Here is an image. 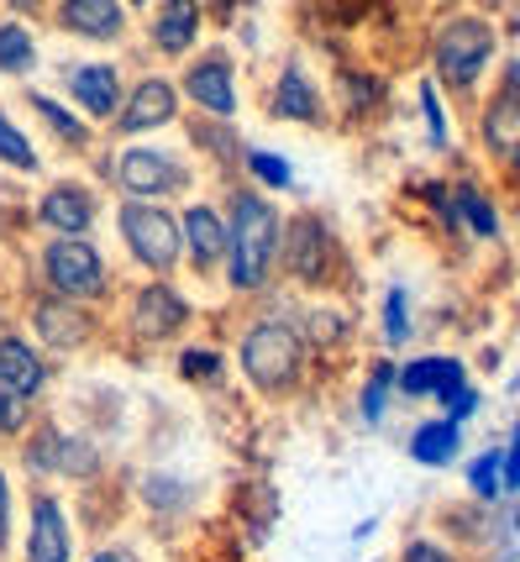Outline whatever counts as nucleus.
I'll use <instances>...</instances> for the list:
<instances>
[{"mask_svg": "<svg viewBox=\"0 0 520 562\" xmlns=\"http://www.w3.org/2000/svg\"><path fill=\"white\" fill-rule=\"evenodd\" d=\"M11 5H16V11H37L43 0H11Z\"/></svg>", "mask_w": 520, "mask_h": 562, "instance_id": "39", "label": "nucleus"}, {"mask_svg": "<svg viewBox=\"0 0 520 562\" xmlns=\"http://www.w3.org/2000/svg\"><path fill=\"white\" fill-rule=\"evenodd\" d=\"M43 379H48V368H43V358H37L32 347L16 342V337L0 342V384H5V390H16L32 400V394L43 390Z\"/></svg>", "mask_w": 520, "mask_h": 562, "instance_id": "21", "label": "nucleus"}, {"mask_svg": "<svg viewBox=\"0 0 520 562\" xmlns=\"http://www.w3.org/2000/svg\"><path fill=\"white\" fill-rule=\"evenodd\" d=\"M399 394H410V400H426V394H446L463 384V363L457 358H421V363H405L395 373Z\"/></svg>", "mask_w": 520, "mask_h": 562, "instance_id": "19", "label": "nucleus"}, {"mask_svg": "<svg viewBox=\"0 0 520 562\" xmlns=\"http://www.w3.org/2000/svg\"><path fill=\"white\" fill-rule=\"evenodd\" d=\"M95 562H132V558H126V552H100Z\"/></svg>", "mask_w": 520, "mask_h": 562, "instance_id": "38", "label": "nucleus"}, {"mask_svg": "<svg viewBox=\"0 0 520 562\" xmlns=\"http://www.w3.org/2000/svg\"><path fill=\"white\" fill-rule=\"evenodd\" d=\"M516 531H520V515H516Z\"/></svg>", "mask_w": 520, "mask_h": 562, "instance_id": "43", "label": "nucleus"}, {"mask_svg": "<svg viewBox=\"0 0 520 562\" xmlns=\"http://www.w3.org/2000/svg\"><path fill=\"white\" fill-rule=\"evenodd\" d=\"M32 326H37V337L58 352H75L95 337V321L90 311L79 305V300H64V294H48V300H37V311H32Z\"/></svg>", "mask_w": 520, "mask_h": 562, "instance_id": "9", "label": "nucleus"}, {"mask_svg": "<svg viewBox=\"0 0 520 562\" xmlns=\"http://www.w3.org/2000/svg\"><path fill=\"white\" fill-rule=\"evenodd\" d=\"M326 263H331V237L316 216H295L284 232V269L295 273L299 284H321Z\"/></svg>", "mask_w": 520, "mask_h": 562, "instance_id": "11", "label": "nucleus"}, {"mask_svg": "<svg viewBox=\"0 0 520 562\" xmlns=\"http://www.w3.org/2000/svg\"><path fill=\"white\" fill-rule=\"evenodd\" d=\"M37 69V37L26 22H0V74H32Z\"/></svg>", "mask_w": 520, "mask_h": 562, "instance_id": "23", "label": "nucleus"}, {"mask_svg": "<svg viewBox=\"0 0 520 562\" xmlns=\"http://www.w3.org/2000/svg\"><path fill=\"white\" fill-rule=\"evenodd\" d=\"M484 147L495 153V158H516L520 153V64L510 69V85L489 100V111H484Z\"/></svg>", "mask_w": 520, "mask_h": 562, "instance_id": "15", "label": "nucleus"}, {"mask_svg": "<svg viewBox=\"0 0 520 562\" xmlns=\"http://www.w3.org/2000/svg\"><path fill=\"white\" fill-rule=\"evenodd\" d=\"M399 562H457L446 547H437V541H426V537H416V541H405V552H399Z\"/></svg>", "mask_w": 520, "mask_h": 562, "instance_id": "35", "label": "nucleus"}, {"mask_svg": "<svg viewBox=\"0 0 520 562\" xmlns=\"http://www.w3.org/2000/svg\"><path fill=\"white\" fill-rule=\"evenodd\" d=\"M116 221H122V237L143 269L169 273L173 263H179V252H184V243H179V221H173L158 200H126Z\"/></svg>", "mask_w": 520, "mask_h": 562, "instance_id": "4", "label": "nucleus"}, {"mask_svg": "<svg viewBox=\"0 0 520 562\" xmlns=\"http://www.w3.org/2000/svg\"><path fill=\"white\" fill-rule=\"evenodd\" d=\"M179 373H184V379H216V373H222V358H216L211 347H190V352L179 358Z\"/></svg>", "mask_w": 520, "mask_h": 562, "instance_id": "32", "label": "nucleus"}, {"mask_svg": "<svg viewBox=\"0 0 520 562\" xmlns=\"http://www.w3.org/2000/svg\"><path fill=\"white\" fill-rule=\"evenodd\" d=\"M190 173L179 169V158L158 153V147H132L116 158V184H122L132 200H163L173 190H184Z\"/></svg>", "mask_w": 520, "mask_h": 562, "instance_id": "6", "label": "nucleus"}, {"mask_svg": "<svg viewBox=\"0 0 520 562\" xmlns=\"http://www.w3.org/2000/svg\"><path fill=\"white\" fill-rule=\"evenodd\" d=\"M421 111L431 122V143L446 147V116H442V100H437V85H421Z\"/></svg>", "mask_w": 520, "mask_h": 562, "instance_id": "33", "label": "nucleus"}, {"mask_svg": "<svg viewBox=\"0 0 520 562\" xmlns=\"http://www.w3.org/2000/svg\"><path fill=\"white\" fill-rule=\"evenodd\" d=\"M226 211V279L231 290H263L279 258V216L258 190H231Z\"/></svg>", "mask_w": 520, "mask_h": 562, "instance_id": "1", "label": "nucleus"}, {"mask_svg": "<svg viewBox=\"0 0 520 562\" xmlns=\"http://www.w3.org/2000/svg\"><path fill=\"white\" fill-rule=\"evenodd\" d=\"M75 552V537H69V520H64V505L53 494H37L32 499V537H26V562H69Z\"/></svg>", "mask_w": 520, "mask_h": 562, "instance_id": "14", "label": "nucleus"}, {"mask_svg": "<svg viewBox=\"0 0 520 562\" xmlns=\"http://www.w3.org/2000/svg\"><path fill=\"white\" fill-rule=\"evenodd\" d=\"M389 384H395V368H389V363H373L369 390H363V416H369V420L384 416V400H389Z\"/></svg>", "mask_w": 520, "mask_h": 562, "instance_id": "28", "label": "nucleus"}, {"mask_svg": "<svg viewBox=\"0 0 520 562\" xmlns=\"http://www.w3.org/2000/svg\"><path fill=\"white\" fill-rule=\"evenodd\" d=\"M200 0H158V16H152V43L163 58H184L200 43Z\"/></svg>", "mask_w": 520, "mask_h": 562, "instance_id": "18", "label": "nucleus"}, {"mask_svg": "<svg viewBox=\"0 0 520 562\" xmlns=\"http://www.w3.org/2000/svg\"><path fill=\"white\" fill-rule=\"evenodd\" d=\"M37 221L58 232V237H84L90 226H95V200L90 190H79V184H53L43 205H37Z\"/></svg>", "mask_w": 520, "mask_h": 562, "instance_id": "16", "label": "nucleus"}, {"mask_svg": "<svg viewBox=\"0 0 520 562\" xmlns=\"http://www.w3.org/2000/svg\"><path fill=\"white\" fill-rule=\"evenodd\" d=\"M510 164H516V169H520V153H516V158H510Z\"/></svg>", "mask_w": 520, "mask_h": 562, "instance_id": "42", "label": "nucleus"}, {"mask_svg": "<svg viewBox=\"0 0 520 562\" xmlns=\"http://www.w3.org/2000/svg\"><path fill=\"white\" fill-rule=\"evenodd\" d=\"M26 411H32V400L0 384V437H16V431L26 426Z\"/></svg>", "mask_w": 520, "mask_h": 562, "instance_id": "29", "label": "nucleus"}, {"mask_svg": "<svg viewBox=\"0 0 520 562\" xmlns=\"http://www.w3.org/2000/svg\"><path fill=\"white\" fill-rule=\"evenodd\" d=\"M26 100H32V111H37V116L48 122L53 137H64L69 147H84V143H90V126L79 122L75 111H64V105H58L53 95H26Z\"/></svg>", "mask_w": 520, "mask_h": 562, "instance_id": "24", "label": "nucleus"}, {"mask_svg": "<svg viewBox=\"0 0 520 562\" xmlns=\"http://www.w3.org/2000/svg\"><path fill=\"white\" fill-rule=\"evenodd\" d=\"M248 169L258 173L263 184H273V190H290V179H295L290 164H284V158H273V153H248Z\"/></svg>", "mask_w": 520, "mask_h": 562, "instance_id": "31", "label": "nucleus"}, {"mask_svg": "<svg viewBox=\"0 0 520 562\" xmlns=\"http://www.w3.org/2000/svg\"><path fill=\"white\" fill-rule=\"evenodd\" d=\"M384 337L389 347H399L410 337V311H405V290H389V305H384Z\"/></svg>", "mask_w": 520, "mask_h": 562, "instance_id": "30", "label": "nucleus"}, {"mask_svg": "<svg viewBox=\"0 0 520 562\" xmlns=\"http://www.w3.org/2000/svg\"><path fill=\"white\" fill-rule=\"evenodd\" d=\"M184 95L195 100L200 111H211V116H237V69H231V53H200L195 64L184 69Z\"/></svg>", "mask_w": 520, "mask_h": 562, "instance_id": "7", "label": "nucleus"}, {"mask_svg": "<svg viewBox=\"0 0 520 562\" xmlns=\"http://www.w3.org/2000/svg\"><path fill=\"white\" fill-rule=\"evenodd\" d=\"M64 79H69V95H75L95 122H111V116L122 111V74H116V64H75Z\"/></svg>", "mask_w": 520, "mask_h": 562, "instance_id": "13", "label": "nucleus"}, {"mask_svg": "<svg viewBox=\"0 0 520 562\" xmlns=\"http://www.w3.org/2000/svg\"><path fill=\"white\" fill-rule=\"evenodd\" d=\"M446 405V420H463V416H473L478 411V394L468 390V384H457V390H446V394H437Z\"/></svg>", "mask_w": 520, "mask_h": 562, "instance_id": "34", "label": "nucleus"}, {"mask_svg": "<svg viewBox=\"0 0 520 562\" xmlns=\"http://www.w3.org/2000/svg\"><path fill=\"white\" fill-rule=\"evenodd\" d=\"M457 447H463V431H457V420H426L416 426V437H410V458L426 468H446L457 458Z\"/></svg>", "mask_w": 520, "mask_h": 562, "instance_id": "22", "label": "nucleus"}, {"mask_svg": "<svg viewBox=\"0 0 520 562\" xmlns=\"http://www.w3.org/2000/svg\"><path fill=\"white\" fill-rule=\"evenodd\" d=\"M273 116L279 122H321V100H316V85L305 79L299 64L279 74V90H273Z\"/></svg>", "mask_w": 520, "mask_h": 562, "instance_id": "20", "label": "nucleus"}, {"mask_svg": "<svg viewBox=\"0 0 520 562\" xmlns=\"http://www.w3.org/2000/svg\"><path fill=\"white\" fill-rule=\"evenodd\" d=\"M299 368H305V342H299L295 326L284 321H258L242 337V373L263 394H284L299 384Z\"/></svg>", "mask_w": 520, "mask_h": 562, "instance_id": "3", "label": "nucleus"}, {"mask_svg": "<svg viewBox=\"0 0 520 562\" xmlns=\"http://www.w3.org/2000/svg\"><path fill=\"white\" fill-rule=\"evenodd\" d=\"M495 48H499V32L484 16H446L437 26V43H431L437 79H442L446 90H473L478 74L489 69Z\"/></svg>", "mask_w": 520, "mask_h": 562, "instance_id": "2", "label": "nucleus"}, {"mask_svg": "<svg viewBox=\"0 0 520 562\" xmlns=\"http://www.w3.org/2000/svg\"><path fill=\"white\" fill-rule=\"evenodd\" d=\"M499 484L520 490V426H516V441H510V458H499Z\"/></svg>", "mask_w": 520, "mask_h": 562, "instance_id": "36", "label": "nucleus"}, {"mask_svg": "<svg viewBox=\"0 0 520 562\" xmlns=\"http://www.w3.org/2000/svg\"><path fill=\"white\" fill-rule=\"evenodd\" d=\"M184 321H190V305L169 284H143L132 300V337H143V342H163Z\"/></svg>", "mask_w": 520, "mask_h": 562, "instance_id": "8", "label": "nucleus"}, {"mask_svg": "<svg viewBox=\"0 0 520 562\" xmlns=\"http://www.w3.org/2000/svg\"><path fill=\"white\" fill-rule=\"evenodd\" d=\"M179 243L190 247V263L195 273H211L226 258V221L211 211V205H190L184 221H179Z\"/></svg>", "mask_w": 520, "mask_h": 562, "instance_id": "17", "label": "nucleus"}, {"mask_svg": "<svg viewBox=\"0 0 520 562\" xmlns=\"http://www.w3.org/2000/svg\"><path fill=\"white\" fill-rule=\"evenodd\" d=\"M43 273H48L53 294H64V300H100L105 294V263L84 237H53L43 252Z\"/></svg>", "mask_w": 520, "mask_h": 562, "instance_id": "5", "label": "nucleus"}, {"mask_svg": "<svg viewBox=\"0 0 520 562\" xmlns=\"http://www.w3.org/2000/svg\"><path fill=\"white\" fill-rule=\"evenodd\" d=\"M11 541V484H5V473H0V547Z\"/></svg>", "mask_w": 520, "mask_h": 562, "instance_id": "37", "label": "nucleus"}, {"mask_svg": "<svg viewBox=\"0 0 520 562\" xmlns=\"http://www.w3.org/2000/svg\"><path fill=\"white\" fill-rule=\"evenodd\" d=\"M122 5H148V0H122Z\"/></svg>", "mask_w": 520, "mask_h": 562, "instance_id": "41", "label": "nucleus"}, {"mask_svg": "<svg viewBox=\"0 0 520 562\" xmlns=\"http://www.w3.org/2000/svg\"><path fill=\"white\" fill-rule=\"evenodd\" d=\"M468 490L478 494V499H495V494L505 490V484H499V452H484V458H473Z\"/></svg>", "mask_w": 520, "mask_h": 562, "instance_id": "27", "label": "nucleus"}, {"mask_svg": "<svg viewBox=\"0 0 520 562\" xmlns=\"http://www.w3.org/2000/svg\"><path fill=\"white\" fill-rule=\"evenodd\" d=\"M452 216H463V221L473 226V232H478V237H495V232H499L495 205H489V200L478 195V190H468V184L457 190V211H452Z\"/></svg>", "mask_w": 520, "mask_h": 562, "instance_id": "25", "label": "nucleus"}, {"mask_svg": "<svg viewBox=\"0 0 520 562\" xmlns=\"http://www.w3.org/2000/svg\"><path fill=\"white\" fill-rule=\"evenodd\" d=\"M216 11H231V0H216Z\"/></svg>", "mask_w": 520, "mask_h": 562, "instance_id": "40", "label": "nucleus"}, {"mask_svg": "<svg viewBox=\"0 0 520 562\" xmlns=\"http://www.w3.org/2000/svg\"><path fill=\"white\" fill-rule=\"evenodd\" d=\"M0 158H5L11 169H26V173L37 169V147L26 143L16 126H11V116H5V111H0Z\"/></svg>", "mask_w": 520, "mask_h": 562, "instance_id": "26", "label": "nucleus"}, {"mask_svg": "<svg viewBox=\"0 0 520 562\" xmlns=\"http://www.w3.org/2000/svg\"><path fill=\"white\" fill-rule=\"evenodd\" d=\"M179 116V90L169 79H143L132 100L116 111V132L122 137H137V132H152V126H169Z\"/></svg>", "mask_w": 520, "mask_h": 562, "instance_id": "12", "label": "nucleus"}, {"mask_svg": "<svg viewBox=\"0 0 520 562\" xmlns=\"http://www.w3.org/2000/svg\"><path fill=\"white\" fill-rule=\"evenodd\" d=\"M53 22L84 43H116L126 32V5L122 0H58Z\"/></svg>", "mask_w": 520, "mask_h": 562, "instance_id": "10", "label": "nucleus"}]
</instances>
